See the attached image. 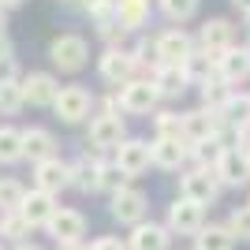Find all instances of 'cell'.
Instances as JSON below:
<instances>
[{
	"instance_id": "cell-1",
	"label": "cell",
	"mask_w": 250,
	"mask_h": 250,
	"mask_svg": "<svg viewBox=\"0 0 250 250\" xmlns=\"http://www.w3.org/2000/svg\"><path fill=\"white\" fill-rule=\"evenodd\" d=\"M86 56H90V45H86L79 34H60V38L49 45V60L56 63L60 71H83Z\"/></svg>"
},
{
	"instance_id": "cell-2",
	"label": "cell",
	"mask_w": 250,
	"mask_h": 250,
	"mask_svg": "<svg viewBox=\"0 0 250 250\" xmlns=\"http://www.w3.org/2000/svg\"><path fill=\"white\" fill-rule=\"evenodd\" d=\"M157 86L149 83V79H131V83H124L120 86V94L112 97V104L116 108H124V112H149V108H153L157 104Z\"/></svg>"
},
{
	"instance_id": "cell-3",
	"label": "cell",
	"mask_w": 250,
	"mask_h": 250,
	"mask_svg": "<svg viewBox=\"0 0 250 250\" xmlns=\"http://www.w3.org/2000/svg\"><path fill=\"white\" fill-rule=\"evenodd\" d=\"M217 194H220V179L213 165H202L183 176V198H190L194 206H209V202H217Z\"/></svg>"
},
{
	"instance_id": "cell-4",
	"label": "cell",
	"mask_w": 250,
	"mask_h": 250,
	"mask_svg": "<svg viewBox=\"0 0 250 250\" xmlns=\"http://www.w3.org/2000/svg\"><path fill=\"white\" fill-rule=\"evenodd\" d=\"M90 104H94V97L86 94L83 86H63L56 94V101H52V108H56V116L63 124H83L90 116Z\"/></svg>"
},
{
	"instance_id": "cell-5",
	"label": "cell",
	"mask_w": 250,
	"mask_h": 250,
	"mask_svg": "<svg viewBox=\"0 0 250 250\" xmlns=\"http://www.w3.org/2000/svg\"><path fill=\"white\" fill-rule=\"evenodd\" d=\"M120 142H127V131H124V120L116 112H104L90 120V146L97 149H120Z\"/></svg>"
},
{
	"instance_id": "cell-6",
	"label": "cell",
	"mask_w": 250,
	"mask_h": 250,
	"mask_svg": "<svg viewBox=\"0 0 250 250\" xmlns=\"http://www.w3.org/2000/svg\"><path fill=\"white\" fill-rule=\"evenodd\" d=\"M45 228H49V235H52L56 243H83V235H86V217L79 213V209H56Z\"/></svg>"
},
{
	"instance_id": "cell-7",
	"label": "cell",
	"mask_w": 250,
	"mask_h": 250,
	"mask_svg": "<svg viewBox=\"0 0 250 250\" xmlns=\"http://www.w3.org/2000/svg\"><path fill=\"white\" fill-rule=\"evenodd\" d=\"M146 194L135 187H124V190H116L112 194V217L120 220V224H142V217H146Z\"/></svg>"
},
{
	"instance_id": "cell-8",
	"label": "cell",
	"mask_w": 250,
	"mask_h": 250,
	"mask_svg": "<svg viewBox=\"0 0 250 250\" xmlns=\"http://www.w3.org/2000/svg\"><path fill=\"white\" fill-rule=\"evenodd\" d=\"M213 172H217L220 183H228V187H243V183L250 179V157L243 153V149H224V153L217 157Z\"/></svg>"
},
{
	"instance_id": "cell-9",
	"label": "cell",
	"mask_w": 250,
	"mask_h": 250,
	"mask_svg": "<svg viewBox=\"0 0 250 250\" xmlns=\"http://www.w3.org/2000/svg\"><path fill=\"white\" fill-rule=\"evenodd\" d=\"M153 45H157V63H172V67H183V60L194 52V45L183 30H165Z\"/></svg>"
},
{
	"instance_id": "cell-10",
	"label": "cell",
	"mask_w": 250,
	"mask_h": 250,
	"mask_svg": "<svg viewBox=\"0 0 250 250\" xmlns=\"http://www.w3.org/2000/svg\"><path fill=\"white\" fill-rule=\"evenodd\" d=\"M56 194H45V190H26L22 194V206H19V213H22V220L30 224V228H38V224H49L52 220V213H56Z\"/></svg>"
},
{
	"instance_id": "cell-11",
	"label": "cell",
	"mask_w": 250,
	"mask_h": 250,
	"mask_svg": "<svg viewBox=\"0 0 250 250\" xmlns=\"http://www.w3.org/2000/svg\"><path fill=\"white\" fill-rule=\"evenodd\" d=\"M19 86H22V101L38 104V108H42V104H52L56 94H60V83H56L49 71H30Z\"/></svg>"
},
{
	"instance_id": "cell-12",
	"label": "cell",
	"mask_w": 250,
	"mask_h": 250,
	"mask_svg": "<svg viewBox=\"0 0 250 250\" xmlns=\"http://www.w3.org/2000/svg\"><path fill=\"white\" fill-rule=\"evenodd\" d=\"M168 228L179 235H198L202 231V206H194L190 198H179L168 206Z\"/></svg>"
},
{
	"instance_id": "cell-13",
	"label": "cell",
	"mask_w": 250,
	"mask_h": 250,
	"mask_svg": "<svg viewBox=\"0 0 250 250\" xmlns=\"http://www.w3.org/2000/svg\"><path fill=\"white\" fill-rule=\"evenodd\" d=\"M116 165L124 168L127 176L146 172V168L153 165V157H149V142H142V138H127V142H120V149H116Z\"/></svg>"
},
{
	"instance_id": "cell-14",
	"label": "cell",
	"mask_w": 250,
	"mask_h": 250,
	"mask_svg": "<svg viewBox=\"0 0 250 250\" xmlns=\"http://www.w3.org/2000/svg\"><path fill=\"white\" fill-rule=\"evenodd\" d=\"M34 183H38V190H45V194L63 190L67 187V165H63L56 153L45 157V161H38V165H34Z\"/></svg>"
},
{
	"instance_id": "cell-15",
	"label": "cell",
	"mask_w": 250,
	"mask_h": 250,
	"mask_svg": "<svg viewBox=\"0 0 250 250\" xmlns=\"http://www.w3.org/2000/svg\"><path fill=\"white\" fill-rule=\"evenodd\" d=\"M217 131H220V116L213 108H194L183 116V142H202V138H213Z\"/></svg>"
},
{
	"instance_id": "cell-16",
	"label": "cell",
	"mask_w": 250,
	"mask_h": 250,
	"mask_svg": "<svg viewBox=\"0 0 250 250\" xmlns=\"http://www.w3.org/2000/svg\"><path fill=\"white\" fill-rule=\"evenodd\" d=\"M135 56L131 52H124V49H108L101 56V79L104 83H116V86H124V83H131V75H135Z\"/></svg>"
},
{
	"instance_id": "cell-17",
	"label": "cell",
	"mask_w": 250,
	"mask_h": 250,
	"mask_svg": "<svg viewBox=\"0 0 250 250\" xmlns=\"http://www.w3.org/2000/svg\"><path fill=\"white\" fill-rule=\"evenodd\" d=\"M202 52H209V56H220V52H228L231 42H235V34H231V22L228 19H209L206 26H202Z\"/></svg>"
},
{
	"instance_id": "cell-18",
	"label": "cell",
	"mask_w": 250,
	"mask_h": 250,
	"mask_svg": "<svg viewBox=\"0 0 250 250\" xmlns=\"http://www.w3.org/2000/svg\"><path fill=\"white\" fill-rule=\"evenodd\" d=\"M217 75L224 83H243V79H250V49H235V45H231L228 52H220L217 56Z\"/></svg>"
},
{
	"instance_id": "cell-19",
	"label": "cell",
	"mask_w": 250,
	"mask_h": 250,
	"mask_svg": "<svg viewBox=\"0 0 250 250\" xmlns=\"http://www.w3.org/2000/svg\"><path fill=\"white\" fill-rule=\"evenodd\" d=\"M67 183H71V187H79L83 194H90V190H101V161L79 157L75 165H67Z\"/></svg>"
},
{
	"instance_id": "cell-20",
	"label": "cell",
	"mask_w": 250,
	"mask_h": 250,
	"mask_svg": "<svg viewBox=\"0 0 250 250\" xmlns=\"http://www.w3.org/2000/svg\"><path fill=\"white\" fill-rule=\"evenodd\" d=\"M190 146L183 142V138H157L153 146H149V157H153V165L161 168H179L183 161H187Z\"/></svg>"
},
{
	"instance_id": "cell-21",
	"label": "cell",
	"mask_w": 250,
	"mask_h": 250,
	"mask_svg": "<svg viewBox=\"0 0 250 250\" xmlns=\"http://www.w3.org/2000/svg\"><path fill=\"white\" fill-rule=\"evenodd\" d=\"M187 71L183 67H172V63H157L153 67V86H157V94H165V97H179L183 90H187Z\"/></svg>"
},
{
	"instance_id": "cell-22",
	"label": "cell",
	"mask_w": 250,
	"mask_h": 250,
	"mask_svg": "<svg viewBox=\"0 0 250 250\" xmlns=\"http://www.w3.org/2000/svg\"><path fill=\"white\" fill-rule=\"evenodd\" d=\"M52 149H56L52 131H45V127H30V131H22V157H30L34 165L45 161V157H52Z\"/></svg>"
},
{
	"instance_id": "cell-23",
	"label": "cell",
	"mask_w": 250,
	"mask_h": 250,
	"mask_svg": "<svg viewBox=\"0 0 250 250\" xmlns=\"http://www.w3.org/2000/svg\"><path fill=\"white\" fill-rule=\"evenodd\" d=\"M131 250H168V228H161V224H135Z\"/></svg>"
},
{
	"instance_id": "cell-24",
	"label": "cell",
	"mask_w": 250,
	"mask_h": 250,
	"mask_svg": "<svg viewBox=\"0 0 250 250\" xmlns=\"http://www.w3.org/2000/svg\"><path fill=\"white\" fill-rule=\"evenodd\" d=\"M217 116H220V124H231V127H247L250 124V97L247 94H228V101L217 108Z\"/></svg>"
},
{
	"instance_id": "cell-25",
	"label": "cell",
	"mask_w": 250,
	"mask_h": 250,
	"mask_svg": "<svg viewBox=\"0 0 250 250\" xmlns=\"http://www.w3.org/2000/svg\"><path fill=\"white\" fill-rule=\"evenodd\" d=\"M116 19L124 22L127 30H138L149 19V0H116Z\"/></svg>"
},
{
	"instance_id": "cell-26",
	"label": "cell",
	"mask_w": 250,
	"mask_h": 250,
	"mask_svg": "<svg viewBox=\"0 0 250 250\" xmlns=\"http://www.w3.org/2000/svg\"><path fill=\"white\" fill-rule=\"evenodd\" d=\"M15 161H22V131L0 127V165H15Z\"/></svg>"
},
{
	"instance_id": "cell-27",
	"label": "cell",
	"mask_w": 250,
	"mask_h": 250,
	"mask_svg": "<svg viewBox=\"0 0 250 250\" xmlns=\"http://www.w3.org/2000/svg\"><path fill=\"white\" fill-rule=\"evenodd\" d=\"M194 239H198V250H231V247H235L231 231H228V228H217V224L202 228Z\"/></svg>"
},
{
	"instance_id": "cell-28",
	"label": "cell",
	"mask_w": 250,
	"mask_h": 250,
	"mask_svg": "<svg viewBox=\"0 0 250 250\" xmlns=\"http://www.w3.org/2000/svg\"><path fill=\"white\" fill-rule=\"evenodd\" d=\"M213 67H217V56H209V52H190L187 60H183L187 79H198V83H206L209 75H213Z\"/></svg>"
},
{
	"instance_id": "cell-29",
	"label": "cell",
	"mask_w": 250,
	"mask_h": 250,
	"mask_svg": "<svg viewBox=\"0 0 250 250\" xmlns=\"http://www.w3.org/2000/svg\"><path fill=\"white\" fill-rule=\"evenodd\" d=\"M22 183L19 179H11V176H4L0 179V213H15V209L22 206Z\"/></svg>"
},
{
	"instance_id": "cell-30",
	"label": "cell",
	"mask_w": 250,
	"mask_h": 250,
	"mask_svg": "<svg viewBox=\"0 0 250 250\" xmlns=\"http://www.w3.org/2000/svg\"><path fill=\"white\" fill-rule=\"evenodd\" d=\"M202 101H206L209 108H213V112H217L220 104L228 101V83H224V79H220V75H209L206 83H202Z\"/></svg>"
},
{
	"instance_id": "cell-31",
	"label": "cell",
	"mask_w": 250,
	"mask_h": 250,
	"mask_svg": "<svg viewBox=\"0 0 250 250\" xmlns=\"http://www.w3.org/2000/svg\"><path fill=\"white\" fill-rule=\"evenodd\" d=\"M22 86H19V79H15V83H0V112L4 116H15L22 108Z\"/></svg>"
},
{
	"instance_id": "cell-32",
	"label": "cell",
	"mask_w": 250,
	"mask_h": 250,
	"mask_svg": "<svg viewBox=\"0 0 250 250\" xmlns=\"http://www.w3.org/2000/svg\"><path fill=\"white\" fill-rule=\"evenodd\" d=\"M157 127V138H183V116L179 112H161L153 120Z\"/></svg>"
},
{
	"instance_id": "cell-33",
	"label": "cell",
	"mask_w": 250,
	"mask_h": 250,
	"mask_svg": "<svg viewBox=\"0 0 250 250\" xmlns=\"http://www.w3.org/2000/svg\"><path fill=\"white\" fill-rule=\"evenodd\" d=\"M26 231H30V224L22 220V213H19V209H15V213H4V217H0V235H4V239H22Z\"/></svg>"
},
{
	"instance_id": "cell-34",
	"label": "cell",
	"mask_w": 250,
	"mask_h": 250,
	"mask_svg": "<svg viewBox=\"0 0 250 250\" xmlns=\"http://www.w3.org/2000/svg\"><path fill=\"white\" fill-rule=\"evenodd\" d=\"M161 8H165L168 19H176V22H187L194 11H198V0H161Z\"/></svg>"
},
{
	"instance_id": "cell-35",
	"label": "cell",
	"mask_w": 250,
	"mask_h": 250,
	"mask_svg": "<svg viewBox=\"0 0 250 250\" xmlns=\"http://www.w3.org/2000/svg\"><path fill=\"white\" fill-rule=\"evenodd\" d=\"M127 179H131V176H127L120 165H101V190H112V194H116V190L127 187Z\"/></svg>"
},
{
	"instance_id": "cell-36",
	"label": "cell",
	"mask_w": 250,
	"mask_h": 250,
	"mask_svg": "<svg viewBox=\"0 0 250 250\" xmlns=\"http://www.w3.org/2000/svg\"><path fill=\"white\" fill-rule=\"evenodd\" d=\"M228 231H231V239H250V206L235 209L228 217Z\"/></svg>"
},
{
	"instance_id": "cell-37",
	"label": "cell",
	"mask_w": 250,
	"mask_h": 250,
	"mask_svg": "<svg viewBox=\"0 0 250 250\" xmlns=\"http://www.w3.org/2000/svg\"><path fill=\"white\" fill-rule=\"evenodd\" d=\"M97 34H101L104 42H108V45H112V49H116V42H124L127 26H124V22H120V19H116V15H112V19H101V26H97Z\"/></svg>"
},
{
	"instance_id": "cell-38",
	"label": "cell",
	"mask_w": 250,
	"mask_h": 250,
	"mask_svg": "<svg viewBox=\"0 0 250 250\" xmlns=\"http://www.w3.org/2000/svg\"><path fill=\"white\" fill-rule=\"evenodd\" d=\"M194 153L202 157V161H213V165H217V157L224 153V146H220V135H213V138H202V142H194Z\"/></svg>"
},
{
	"instance_id": "cell-39",
	"label": "cell",
	"mask_w": 250,
	"mask_h": 250,
	"mask_svg": "<svg viewBox=\"0 0 250 250\" xmlns=\"http://www.w3.org/2000/svg\"><path fill=\"white\" fill-rule=\"evenodd\" d=\"M83 8L101 22V19H112L116 15V0H83Z\"/></svg>"
},
{
	"instance_id": "cell-40",
	"label": "cell",
	"mask_w": 250,
	"mask_h": 250,
	"mask_svg": "<svg viewBox=\"0 0 250 250\" xmlns=\"http://www.w3.org/2000/svg\"><path fill=\"white\" fill-rule=\"evenodd\" d=\"M15 75H19L15 56H4V60H0V83H15Z\"/></svg>"
},
{
	"instance_id": "cell-41",
	"label": "cell",
	"mask_w": 250,
	"mask_h": 250,
	"mask_svg": "<svg viewBox=\"0 0 250 250\" xmlns=\"http://www.w3.org/2000/svg\"><path fill=\"white\" fill-rule=\"evenodd\" d=\"M90 250H127V247H124L120 239H112V235H104V239H97Z\"/></svg>"
},
{
	"instance_id": "cell-42",
	"label": "cell",
	"mask_w": 250,
	"mask_h": 250,
	"mask_svg": "<svg viewBox=\"0 0 250 250\" xmlns=\"http://www.w3.org/2000/svg\"><path fill=\"white\" fill-rule=\"evenodd\" d=\"M4 56H11V45H8V38H0V60Z\"/></svg>"
},
{
	"instance_id": "cell-43",
	"label": "cell",
	"mask_w": 250,
	"mask_h": 250,
	"mask_svg": "<svg viewBox=\"0 0 250 250\" xmlns=\"http://www.w3.org/2000/svg\"><path fill=\"white\" fill-rule=\"evenodd\" d=\"M231 4H235V8H239L243 15H250V0H231Z\"/></svg>"
},
{
	"instance_id": "cell-44",
	"label": "cell",
	"mask_w": 250,
	"mask_h": 250,
	"mask_svg": "<svg viewBox=\"0 0 250 250\" xmlns=\"http://www.w3.org/2000/svg\"><path fill=\"white\" fill-rule=\"evenodd\" d=\"M60 250H90V247H83V243H60Z\"/></svg>"
},
{
	"instance_id": "cell-45",
	"label": "cell",
	"mask_w": 250,
	"mask_h": 250,
	"mask_svg": "<svg viewBox=\"0 0 250 250\" xmlns=\"http://www.w3.org/2000/svg\"><path fill=\"white\" fill-rule=\"evenodd\" d=\"M22 0H0V11H8V8H19Z\"/></svg>"
},
{
	"instance_id": "cell-46",
	"label": "cell",
	"mask_w": 250,
	"mask_h": 250,
	"mask_svg": "<svg viewBox=\"0 0 250 250\" xmlns=\"http://www.w3.org/2000/svg\"><path fill=\"white\" fill-rule=\"evenodd\" d=\"M15 250H42V247H34V243H19Z\"/></svg>"
},
{
	"instance_id": "cell-47",
	"label": "cell",
	"mask_w": 250,
	"mask_h": 250,
	"mask_svg": "<svg viewBox=\"0 0 250 250\" xmlns=\"http://www.w3.org/2000/svg\"><path fill=\"white\" fill-rule=\"evenodd\" d=\"M4 26H8V22H4V11H0V38H4Z\"/></svg>"
},
{
	"instance_id": "cell-48",
	"label": "cell",
	"mask_w": 250,
	"mask_h": 250,
	"mask_svg": "<svg viewBox=\"0 0 250 250\" xmlns=\"http://www.w3.org/2000/svg\"><path fill=\"white\" fill-rule=\"evenodd\" d=\"M247 19H250V15H247Z\"/></svg>"
},
{
	"instance_id": "cell-49",
	"label": "cell",
	"mask_w": 250,
	"mask_h": 250,
	"mask_svg": "<svg viewBox=\"0 0 250 250\" xmlns=\"http://www.w3.org/2000/svg\"><path fill=\"white\" fill-rule=\"evenodd\" d=\"M247 157H250V153H247Z\"/></svg>"
}]
</instances>
